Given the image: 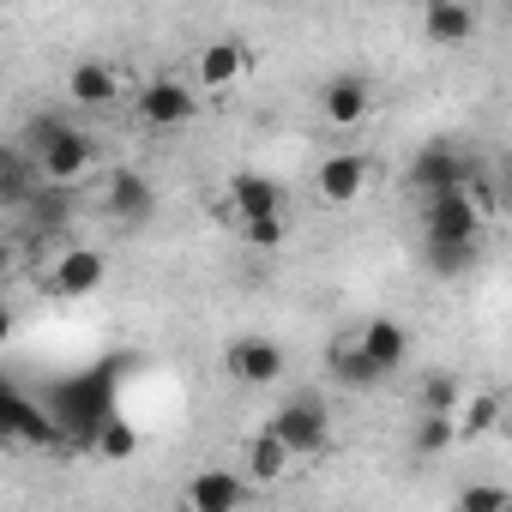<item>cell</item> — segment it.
Masks as SVG:
<instances>
[{"label": "cell", "instance_id": "cell-23", "mask_svg": "<svg viewBox=\"0 0 512 512\" xmlns=\"http://www.w3.org/2000/svg\"><path fill=\"white\" fill-rule=\"evenodd\" d=\"M476 253H482V241H422V260L434 278H464L476 266Z\"/></svg>", "mask_w": 512, "mask_h": 512}, {"label": "cell", "instance_id": "cell-8", "mask_svg": "<svg viewBox=\"0 0 512 512\" xmlns=\"http://www.w3.org/2000/svg\"><path fill=\"white\" fill-rule=\"evenodd\" d=\"M422 205V241H482V211L464 199V193H434V199H416Z\"/></svg>", "mask_w": 512, "mask_h": 512}, {"label": "cell", "instance_id": "cell-7", "mask_svg": "<svg viewBox=\"0 0 512 512\" xmlns=\"http://www.w3.org/2000/svg\"><path fill=\"white\" fill-rule=\"evenodd\" d=\"M37 163V175H43V187H55V193H67V187H79L91 169H97V139L85 133V127H67L43 157H31Z\"/></svg>", "mask_w": 512, "mask_h": 512}, {"label": "cell", "instance_id": "cell-15", "mask_svg": "<svg viewBox=\"0 0 512 512\" xmlns=\"http://www.w3.org/2000/svg\"><path fill=\"white\" fill-rule=\"evenodd\" d=\"M67 97H73V109L103 115V109L121 103V73H115L109 61H73V73H67Z\"/></svg>", "mask_w": 512, "mask_h": 512}, {"label": "cell", "instance_id": "cell-10", "mask_svg": "<svg viewBox=\"0 0 512 512\" xmlns=\"http://www.w3.org/2000/svg\"><path fill=\"white\" fill-rule=\"evenodd\" d=\"M223 205H229L235 229H241V223H260V217H284V187H278L272 175H253V169H241V175H229V187H223Z\"/></svg>", "mask_w": 512, "mask_h": 512}, {"label": "cell", "instance_id": "cell-14", "mask_svg": "<svg viewBox=\"0 0 512 512\" xmlns=\"http://www.w3.org/2000/svg\"><path fill=\"white\" fill-rule=\"evenodd\" d=\"M241 506H247V476L241 470L211 464L187 482V512H241Z\"/></svg>", "mask_w": 512, "mask_h": 512}, {"label": "cell", "instance_id": "cell-32", "mask_svg": "<svg viewBox=\"0 0 512 512\" xmlns=\"http://www.w3.org/2000/svg\"><path fill=\"white\" fill-rule=\"evenodd\" d=\"M7 163H13V145H0V175H7Z\"/></svg>", "mask_w": 512, "mask_h": 512}, {"label": "cell", "instance_id": "cell-25", "mask_svg": "<svg viewBox=\"0 0 512 512\" xmlns=\"http://www.w3.org/2000/svg\"><path fill=\"white\" fill-rule=\"evenodd\" d=\"M91 452H97V458H109V464H127V458L139 452V428H133V422H127V416L115 410V416H109V422L97 428V440H91Z\"/></svg>", "mask_w": 512, "mask_h": 512}, {"label": "cell", "instance_id": "cell-31", "mask_svg": "<svg viewBox=\"0 0 512 512\" xmlns=\"http://www.w3.org/2000/svg\"><path fill=\"white\" fill-rule=\"evenodd\" d=\"M13 332H19V314H13V308H7V302H0V344H7V338H13Z\"/></svg>", "mask_w": 512, "mask_h": 512}, {"label": "cell", "instance_id": "cell-13", "mask_svg": "<svg viewBox=\"0 0 512 512\" xmlns=\"http://www.w3.org/2000/svg\"><path fill=\"white\" fill-rule=\"evenodd\" d=\"M247 67H253L247 43L217 37V43H205V49H199V67H193V73H199V85H193V91H211V97H217V91L241 85V79H247Z\"/></svg>", "mask_w": 512, "mask_h": 512}, {"label": "cell", "instance_id": "cell-11", "mask_svg": "<svg viewBox=\"0 0 512 512\" xmlns=\"http://www.w3.org/2000/svg\"><path fill=\"white\" fill-rule=\"evenodd\" d=\"M103 278H109V260L97 247H61V260H55V272H49V296H67V302H79V296H97L103 290Z\"/></svg>", "mask_w": 512, "mask_h": 512}, {"label": "cell", "instance_id": "cell-5", "mask_svg": "<svg viewBox=\"0 0 512 512\" xmlns=\"http://www.w3.org/2000/svg\"><path fill=\"white\" fill-rule=\"evenodd\" d=\"M223 374L235 380V386H253V392H266V386H284V374H290V356H284V344L278 338H235L229 350H223Z\"/></svg>", "mask_w": 512, "mask_h": 512}, {"label": "cell", "instance_id": "cell-27", "mask_svg": "<svg viewBox=\"0 0 512 512\" xmlns=\"http://www.w3.org/2000/svg\"><path fill=\"white\" fill-rule=\"evenodd\" d=\"M43 187V175H37V163L13 145V163H7V175H0V205H31V193Z\"/></svg>", "mask_w": 512, "mask_h": 512}, {"label": "cell", "instance_id": "cell-1", "mask_svg": "<svg viewBox=\"0 0 512 512\" xmlns=\"http://www.w3.org/2000/svg\"><path fill=\"white\" fill-rule=\"evenodd\" d=\"M115 368H97V374H79V380H67L43 410H49V422H55V434H61V446H91L97 440V428L115 416Z\"/></svg>", "mask_w": 512, "mask_h": 512}, {"label": "cell", "instance_id": "cell-12", "mask_svg": "<svg viewBox=\"0 0 512 512\" xmlns=\"http://www.w3.org/2000/svg\"><path fill=\"white\" fill-rule=\"evenodd\" d=\"M320 115H326V127H338V133L362 127V121L374 115V85H368L362 73H338V79H326V85H320Z\"/></svg>", "mask_w": 512, "mask_h": 512}, {"label": "cell", "instance_id": "cell-24", "mask_svg": "<svg viewBox=\"0 0 512 512\" xmlns=\"http://www.w3.org/2000/svg\"><path fill=\"white\" fill-rule=\"evenodd\" d=\"M67 127H79L67 109H43V115H31V121H25V133H19V151H25V157H43V151H49V145H55Z\"/></svg>", "mask_w": 512, "mask_h": 512}, {"label": "cell", "instance_id": "cell-28", "mask_svg": "<svg viewBox=\"0 0 512 512\" xmlns=\"http://www.w3.org/2000/svg\"><path fill=\"white\" fill-rule=\"evenodd\" d=\"M452 512H512V494H506V482H464Z\"/></svg>", "mask_w": 512, "mask_h": 512}, {"label": "cell", "instance_id": "cell-2", "mask_svg": "<svg viewBox=\"0 0 512 512\" xmlns=\"http://www.w3.org/2000/svg\"><path fill=\"white\" fill-rule=\"evenodd\" d=\"M266 434H272L290 458H320V452L332 446V410H326L320 392H296V398H284V404L272 410Z\"/></svg>", "mask_w": 512, "mask_h": 512}, {"label": "cell", "instance_id": "cell-20", "mask_svg": "<svg viewBox=\"0 0 512 512\" xmlns=\"http://www.w3.org/2000/svg\"><path fill=\"white\" fill-rule=\"evenodd\" d=\"M290 464H296V458H290V452H284V446H278L266 428H260V434L247 440L241 476H247V488H253V482H260V488H272V482H284V476H290Z\"/></svg>", "mask_w": 512, "mask_h": 512}, {"label": "cell", "instance_id": "cell-4", "mask_svg": "<svg viewBox=\"0 0 512 512\" xmlns=\"http://www.w3.org/2000/svg\"><path fill=\"white\" fill-rule=\"evenodd\" d=\"M476 175H482V163L470 151H458V145H422L404 181H410L416 199H434V193H464Z\"/></svg>", "mask_w": 512, "mask_h": 512}, {"label": "cell", "instance_id": "cell-21", "mask_svg": "<svg viewBox=\"0 0 512 512\" xmlns=\"http://www.w3.org/2000/svg\"><path fill=\"white\" fill-rule=\"evenodd\" d=\"M326 368H332V380H338V386H350V392H368V386H380V380H386V374L362 356V344H356V338H332Z\"/></svg>", "mask_w": 512, "mask_h": 512}, {"label": "cell", "instance_id": "cell-6", "mask_svg": "<svg viewBox=\"0 0 512 512\" xmlns=\"http://www.w3.org/2000/svg\"><path fill=\"white\" fill-rule=\"evenodd\" d=\"M199 103H205V97H199L187 79H175V73H157V79H145V85L133 91L139 121H145V127H163V133H169V127H187V121L199 115Z\"/></svg>", "mask_w": 512, "mask_h": 512}, {"label": "cell", "instance_id": "cell-22", "mask_svg": "<svg viewBox=\"0 0 512 512\" xmlns=\"http://www.w3.org/2000/svg\"><path fill=\"white\" fill-rule=\"evenodd\" d=\"M464 392H470V386L440 368V374H428V380L416 386V416H452V410L464 404Z\"/></svg>", "mask_w": 512, "mask_h": 512}, {"label": "cell", "instance_id": "cell-18", "mask_svg": "<svg viewBox=\"0 0 512 512\" xmlns=\"http://www.w3.org/2000/svg\"><path fill=\"white\" fill-rule=\"evenodd\" d=\"M103 205H109V217H115V223L139 229V223L157 211V193H151V181H145L139 169H115V175H109V199H103Z\"/></svg>", "mask_w": 512, "mask_h": 512}, {"label": "cell", "instance_id": "cell-9", "mask_svg": "<svg viewBox=\"0 0 512 512\" xmlns=\"http://www.w3.org/2000/svg\"><path fill=\"white\" fill-rule=\"evenodd\" d=\"M368 181H374L368 151H332V157H320V169H314V193H320L326 205H356V199L368 193Z\"/></svg>", "mask_w": 512, "mask_h": 512}, {"label": "cell", "instance_id": "cell-30", "mask_svg": "<svg viewBox=\"0 0 512 512\" xmlns=\"http://www.w3.org/2000/svg\"><path fill=\"white\" fill-rule=\"evenodd\" d=\"M13 266H19V247H13L7 235H0V284H7V278H13Z\"/></svg>", "mask_w": 512, "mask_h": 512}, {"label": "cell", "instance_id": "cell-3", "mask_svg": "<svg viewBox=\"0 0 512 512\" xmlns=\"http://www.w3.org/2000/svg\"><path fill=\"white\" fill-rule=\"evenodd\" d=\"M0 446H25V452H49V446H61L49 410H43L31 392H19L7 374H0Z\"/></svg>", "mask_w": 512, "mask_h": 512}, {"label": "cell", "instance_id": "cell-26", "mask_svg": "<svg viewBox=\"0 0 512 512\" xmlns=\"http://www.w3.org/2000/svg\"><path fill=\"white\" fill-rule=\"evenodd\" d=\"M410 446H416V458H446V452L458 446V428H452V416H416V428H410Z\"/></svg>", "mask_w": 512, "mask_h": 512}, {"label": "cell", "instance_id": "cell-17", "mask_svg": "<svg viewBox=\"0 0 512 512\" xmlns=\"http://www.w3.org/2000/svg\"><path fill=\"white\" fill-rule=\"evenodd\" d=\"M350 338L362 344V356H368L380 374H398V368L410 362V332H404L392 314H374V320H368L362 332H350Z\"/></svg>", "mask_w": 512, "mask_h": 512}, {"label": "cell", "instance_id": "cell-29", "mask_svg": "<svg viewBox=\"0 0 512 512\" xmlns=\"http://www.w3.org/2000/svg\"><path fill=\"white\" fill-rule=\"evenodd\" d=\"M241 241H247V247H260V253L284 247V217H260V223H241Z\"/></svg>", "mask_w": 512, "mask_h": 512}, {"label": "cell", "instance_id": "cell-16", "mask_svg": "<svg viewBox=\"0 0 512 512\" xmlns=\"http://www.w3.org/2000/svg\"><path fill=\"white\" fill-rule=\"evenodd\" d=\"M476 25H482V13L464 7V0H428V7H422V37H428L434 49H458V43H470Z\"/></svg>", "mask_w": 512, "mask_h": 512}, {"label": "cell", "instance_id": "cell-19", "mask_svg": "<svg viewBox=\"0 0 512 512\" xmlns=\"http://www.w3.org/2000/svg\"><path fill=\"white\" fill-rule=\"evenodd\" d=\"M500 392L494 386H470L464 392V404L452 410V428H458V440H482V434H494L500 428Z\"/></svg>", "mask_w": 512, "mask_h": 512}]
</instances>
